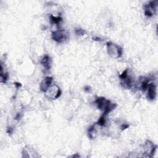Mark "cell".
<instances>
[{
	"label": "cell",
	"mask_w": 158,
	"mask_h": 158,
	"mask_svg": "<svg viewBox=\"0 0 158 158\" xmlns=\"http://www.w3.org/2000/svg\"><path fill=\"white\" fill-rule=\"evenodd\" d=\"M106 123V119H105V116L103 115L98 120L97 124L100 125V126H104Z\"/></svg>",
	"instance_id": "4fadbf2b"
},
{
	"label": "cell",
	"mask_w": 158,
	"mask_h": 158,
	"mask_svg": "<svg viewBox=\"0 0 158 158\" xmlns=\"http://www.w3.org/2000/svg\"><path fill=\"white\" fill-rule=\"evenodd\" d=\"M128 127H129V125H127V124H123V125L121 126L122 130H125L126 129H127Z\"/></svg>",
	"instance_id": "9a60e30c"
},
{
	"label": "cell",
	"mask_w": 158,
	"mask_h": 158,
	"mask_svg": "<svg viewBox=\"0 0 158 158\" xmlns=\"http://www.w3.org/2000/svg\"><path fill=\"white\" fill-rule=\"evenodd\" d=\"M41 65L43 66L44 69L46 70H50L51 68V59L50 57L48 55H46L44 56L40 61Z\"/></svg>",
	"instance_id": "9c48e42d"
},
{
	"label": "cell",
	"mask_w": 158,
	"mask_h": 158,
	"mask_svg": "<svg viewBox=\"0 0 158 158\" xmlns=\"http://www.w3.org/2000/svg\"><path fill=\"white\" fill-rule=\"evenodd\" d=\"M12 129H11V128L9 129H8V133H12Z\"/></svg>",
	"instance_id": "e0dca14e"
},
{
	"label": "cell",
	"mask_w": 158,
	"mask_h": 158,
	"mask_svg": "<svg viewBox=\"0 0 158 158\" xmlns=\"http://www.w3.org/2000/svg\"><path fill=\"white\" fill-rule=\"evenodd\" d=\"M53 81V77H46L43 79V81L41 82L40 84V89L42 91L45 93L48 88L51 86L52 82Z\"/></svg>",
	"instance_id": "ba28073f"
},
{
	"label": "cell",
	"mask_w": 158,
	"mask_h": 158,
	"mask_svg": "<svg viewBox=\"0 0 158 158\" xmlns=\"http://www.w3.org/2000/svg\"><path fill=\"white\" fill-rule=\"evenodd\" d=\"M149 83H150V81L148 80V79H143V81L141 83V86H140L142 91H145L146 90Z\"/></svg>",
	"instance_id": "8fae6325"
},
{
	"label": "cell",
	"mask_w": 158,
	"mask_h": 158,
	"mask_svg": "<svg viewBox=\"0 0 158 158\" xmlns=\"http://www.w3.org/2000/svg\"><path fill=\"white\" fill-rule=\"evenodd\" d=\"M50 20L53 24H58L59 22L62 21V18L60 16H54L53 15H50Z\"/></svg>",
	"instance_id": "7c38bea8"
},
{
	"label": "cell",
	"mask_w": 158,
	"mask_h": 158,
	"mask_svg": "<svg viewBox=\"0 0 158 158\" xmlns=\"http://www.w3.org/2000/svg\"><path fill=\"white\" fill-rule=\"evenodd\" d=\"M88 137L90 139H94L96 137L97 132L95 130V128H94V125L91 126L88 130Z\"/></svg>",
	"instance_id": "30bf717a"
},
{
	"label": "cell",
	"mask_w": 158,
	"mask_h": 158,
	"mask_svg": "<svg viewBox=\"0 0 158 158\" xmlns=\"http://www.w3.org/2000/svg\"><path fill=\"white\" fill-rule=\"evenodd\" d=\"M95 103L98 108L103 110V115L105 116L117 107L116 104L111 103L109 100L106 99L104 97L98 98L95 101Z\"/></svg>",
	"instance_id": "6da1fadb"
},
{
	"label": "cell",
	"mask_w": 158,
	"mask_h": 158,
	"mask_svg": "<svg viewBox=\"0 0 158 158\" xmlns=\"http://www.w3.org/2000/svg\"><path fill=\"white\" fill-rule=\"evenodd\" d=\"M14 84H15V85L17 87H20L21 86V84H19V83H15Z\"/></svg>",
	"instance_id": "2e32d148"
},
{
	"label": "cell",
	"mask_w": 158,
	"mask_h": 158,
	"mask_svg": "<svg viewBox=\"0 0 158 158\" xmlns=\"http://www.w3.org/2000/svg\"><path fill=\"white\" fill-rule=\"evenodd\" d=\"M147 90V98L149 100L153 101L155 100L157 94L156 86L153 83H149Z\"/></svg>",
	"instance_id": "52a82bcc"
},
{
	"label": "cell",
	"mask_w": 158,
	"mask_h": 158,
	"mask_svg": "<svg viewBox=\"0 0 158 158\" xmlns=\"http://www.w3.org/2000/svg\"><path fill=\"white\" fill-rule=\"evenodd\" d=\"M128 69H125L122 74L119 75V77L121 80V84L123 87L130 89L132 87L133 85V80L132 78L128 74Z\"/></svg>",
	"instance_id": "277c9868"
},
{
	"label": "cell",
	"mask_w": 158,
	"mask_h": 158,
	"mask_svg": "<svg viewBox=\"0 0 158 158\" xmlns=\"http://www.w3.org/2000/svg\"><path fill=\"white\" fill-rule=\"evenodd\" d=\"M51 36L53 40L59 43L64 42L65 41L67 40L69 38V34L67 31L62 29H59L53 31Z\"/></svg>",
	"instance_id": "3957f363"
},
{
	"label": "cell",
	"mask_w": 158,
	"mask_h": 158,
	"mask_svg": "<svg viewBox=\"0 0 158 158\" xmlns=\"http://www.w3.org/2000/svg\"><path fill=\"white\" fill-rule=\"evenodd\" d=\"M107 48L109 55L113 58L117 59L122 55L123 51L121 47L113 42L109 41L107 43Z\"/></svg>",
	"instance_id": "7a4b0ae2"
},
{
	"label": "cell",
	"mask_w": 158,
	"mask_h": 158,
	"mask_svg": "<svg viewBox=\"0 0 158 158\" xmlns=\"http://www.w3.org/2000/svg\"><path fill=\"white\" fill-rule=\"evenodd\" d=\"M45 94L47 97H48L50 99L55 100L60 97L61 91L57 85H53L51 86L48 90L45 92Z\"/></svg>",
	"instance_id": "5b68a950"
},
{
	"label": "cell",
	"mask_w": 158,
	"mask_h": 158,
	"mask_svg": "<svg viewBox=\"0 0 158 158\" xmlns=\"http://www.w3.org/2000/svg\"><path fill=\"white\" fill-rule=\"evenodd\" d=\"M157 2L152 1L145 6V15L148 18H151L154 15L157 11Z\"/></svg>",
	"instance_id": "8992f818"
},
{
	"label": "cell",
	"mask_w": 158,
	"mask_h": 158,
	"mask_svg": "<svg viewBox=\"0 0 158 158\" xmlns=\"http://www.w3.org/2000/svg\"><path fill=\"white\" fill-rule=\"evenodd\" d=\"M75 33L77 35H84L85 34V31L83 29L78 28L75 30Z\"/></svg>",
	"instance_id": "5bb4252c"
}]
</instances>
